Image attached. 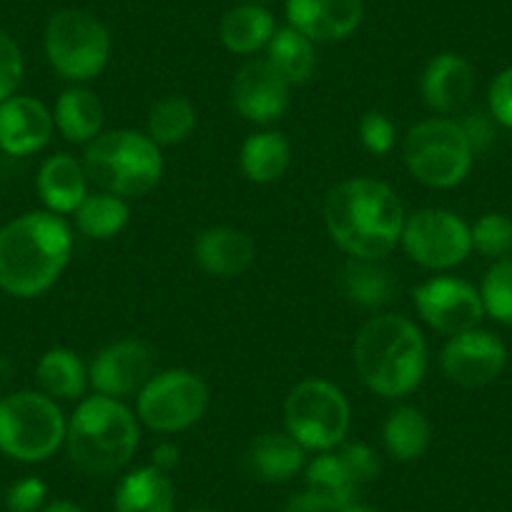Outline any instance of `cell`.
<instances>
[{"mask_svg": "<svg viewBox=\"0 0 512 512\" xmlns=\"http://www.w3.org/2000/svg\"><path fill=\"white\" fill-rule=\"evenodd\" d=\"M407 211L397 191L372 176L332 186L324 199V226L352 259H384L400 246Z\"/></svg>", "mask_w": 512, "mask_h": 512, "instance_id": "1", "label": "cell"}, {"mask_svg": "<svg viewBox=\"0 0 512 512\" xmlns=\"http://www.w3.org/2000/svg\"><path fill=\"white\" fill-rule=\"evenodd\" d=\"M73 229L66 216L28 211L0 226V289L16 299L41 297L66 272Z\"/></svg>", "mask_w": 512, "mask_h": 512, "instance_id": "2", "label": "cell"}, {"mask_svg": "<svg viewBox=\"0 0 512 512\" xmlns=\"http://www.w3.org/2000/svg\"><path fill=\"white\" fill-rule=\"evenodd\" d=\"M352 359L369 392L384 400H402L425 379L430 352L425 334L412 319L379 312L359 327Z\"/></svg>", "mask_w": 512, "mask_h": 512, "instance_id": "3", "label": "cell"}, {"mask_svg": "<svg viewBox=\"0 0 512 512\" xmlns=\"http://www.w3.org/2000/svg\"><path fill=\"white\" fill-rule=\"evenodd\" d=\"M139 440L141 422L136 412L113 397H83L68 420V457L88 475H113L123 470L134 460Z\"/></svg>", "mask_w": 512, "mask_h": 512, "instance_id": "4", "label": "cell"}, {"mask_svg": "<svg viewBox=\"0 0 512 512\" xmlns=\"http://www.w3.org/2000/svg\"><path fill=\"white\" fill-rule=\"evenodd\" d=\"M83 169L98 191L121 199H141L161 184L164 154L146 131L116 128L103 131L83 151Z\"/></svg>", "mask_w": 512, "mask_h": 512, "instance_id": "5", "label": "cell"}, {"mask_svg": "<svg viewBox=\"0 0 512 512\" xmlns=\"http://www.w3.org/2000/svg\"><path fill=\"white\" fill-rule=\"evenodd\" d=\"M68 420L41 390L0 397V452L18 462H43L66 445Z\"/></svg>", "mask_w": 512, "mask_h": 512, "instance_id": "6", "label": "cell"}, {"mask_svg": "<svg viewBox=\"0 0 512 512\" xmlns=\"http://www.w3.org/2000/svg\"><path fill=\"white\" fill-rule=\"evenodd\" d=\"M405 166L420 184L430 189H455L470 176L475 151L467 144L457 118H422L402 141Z\"/></svg>", "mask_w": 512, "mask_h": 512, "instance_id": "7", "label": "cell"}, {"mask_svg": "<svg viewBox=\"0 0 512 512\" xmlns=\"http://www.w3.org/2000/svg\"><path fill=\"white\" fill-rule=\"evenodd\" d=\"M352 407L337 384L309 377L294 384L284 402V430L307 452L337 450L349 435Z\"/></svg>", "mask_w": 512, "mask_h": 512, "instance_id": "8", "label": "cell"}, {"mask_svg": "<svg viewBox=\"0 0 512 512\" xmlns=\"http://www.w3.org/2000/svg\"><path fill=\"white\" fill-rule=\"evenodd\" d=\"M46 58L53 71L71 83H88L111 61V33L96 16L78 8L53 13L46 26Z\"/></svg>", "mask_w": 512, "mask_h": 512, "instance_id": "9", "label": "cell"}, {"mask_svg": "<svg viewBox=\"0 0 512 512\" xmlns=\"http://www.w3.org/2000/svg\"><path fill=\"white\" fill-rule=\"evenodd\" d=\"M209 400V384L201 374L191 369H164L136 395V417L159 435H176L206 415Z\"/></svg>", "mask_w": 512, "mask_h": 512, "instance_id": "10", "label": "cell"}, {"mask_svg": "<svg viewBox=\"0 0 512 512\" xmlns=\"http://www.w3.org/2000/svg\"><path fill=\"white\" fill-rule=\"evenodd\" d=\"M400 246L420 267L447 272L467 262V256L472 254L470 224L455 211L435 209V206L410 211Z\"/></svg>", "mask_w": 512, "mask_h": 512, "instance_id": "11", "label": "cell"}, {"mask_svg": "<svg viewBox=\"0 0 512 512\" xmlns=\"http://www.w3.org/2000/svg\"><path fill=\"white\" fill-rule=\"evenodd\" d=\"M412 304L422 322L445 337L477 329L487 317L480 289L450 274L427 279L412 289Z\"/></svg>", "mask_w": 512, "mask_h": 512, "instance_id": "12", "label": "cell"}, {"mask_svg": "<svg viewBox=\"0 0 512 512\" xmlns=\"http://www.w3.org/2000/svg\"><path fill=\"white\" fill-rule=\"evenodd\" d=\"M156 374V352L144 339H116L98 349L88 364V384L93 395L126 400L144 390Z\"/></svg>", "mask_w": 512, "mask_h": 512, "instance_id": "13", "label": "cell"}, {"mask_svg": "<svg viewBox=\"0 0 512 512\" xmlns=\"http://www.w3.org/2000/svg\"><path fill=\"white\" fill-rule=\"evenodd\" d=\"M507 367V347L495 332L477 327L447 337L440 352V369L460 387H485L495 382Z\"/></svg>", "mask_w": 512, "mask_h": 512, "instance_id": "14", "label": "cell"}, {"mask_svg": "<svg viewBox=\"0 0 512 512\" xmlns=\"http://www.w3.org/2000/svg\"><path fill=\"white\" fill-rule=\"evenodd\" d=\"M292 83L267 61L254 58L244 63L231 83V103L236 113L256 126H272L287 113Z\"/></svg>", "mask_w": 512, "mask_h": 512, "instance_id": "15", "label": "cell"}, {"mask_svg": "<svg viewBox=\"0 0 512 512\" xmlns=\"http://www.w3.org/2000/svg\"><path fill=\"white\" fill-rule=\"evenodd\" d=\"M56 131L53 111L33 96H11L0 103V151L31 156L46 149Z\"/></svg>", "mask_w": 512, "mask_h": 512, "instance_id": "16", "label": "cell"}, {"mask_svg": "<svg viewBox=\"0 0 512 512\" xmlns=\"http://www.w3.org/2000/svg\"><path fill=\"white\" fill-rule=\"evenodd\" d=\"M477 76L472 63L460 53H437L430 58L420 78L422 101L437 116H455L462 113L475 93Z\"/></svg>", "mask_w": 512, "mask_h": 512, "instance_id": "17", "label": "cell"}, {"mask_svg": "<svg viewBox=\"0 0 512 512\" xmlns=\"http://www.w3.org/2000/svg\"><path fill=\"white\" fill-rule=\"evenodd\" d=\"M364 18V0H287V21L314 43L344 41Z\"/></svg>", "mask_w": 512, "mask_h": 512, "instance_id": "18", "label": "cell"}, {"mask_svg": "<svg viewBox=\"0 0 512 512\" xmlns=\"http://www.w3.org/2000/svg\"><path fill=\"white\" fill-rule=\"evenodd\" d=\"M194 259L211 277L234 279L251 269L256 244L246 231L234 226H209L196 236Z\"/></svg>", "mask_w": 512, "mask_h": 512, "instance_id": "19", "label": "cell"}, {"mask_svg": "<svg viewBox=\"0 0 512 512\" xmlns=\"http://www.w3.org/2000/svg\"><path fill=\"white\" fill-rule=\"evenodd\" d=\"M88 184L91 181L83 169V161L71 154L48 156L36 176V189L43 206L61 216H73V211L88 196Z\"/></svg>", "mask_w": 512, "mask_h": 512, "instance_id": "20", "label": "cell"}, {"mask_svg": "<svg viewBox=\"0 0 512 512\" xmlns=\"http://www.w3.org/2000/svg\"><path fill=\"white\" fill-rule=\"evenodd\" d=\"M53 121L61 136L71 144H91L96 136L103 134L106 108L101 98L83 83H73L71 88L58 96L53 108Z\"/></svg>", "mask_w": 512, "mask_h": 512, "instance_id": "21", "label": "cell"}, {"mask_svg": "<svg viewBox=\"0 0 512 512\" xmlns=\"http://www.w3.org/2000/svg\"><path fill=\"white\" fill-rule=\"evenodd\" d=\"M113 512H176L174 482L156 467H136L121 477Z\"/></svg>", "mask_w": 512, "mask_h": 512, "instance_id": "22", "label": "cell"}, {"mask_svg": "<svg viewBox=\"0 0 512 512\" xmlns=\"http://www.w3.org/2000/svg\"><path fill=\"white\" fill-rule=\"evenodd\" d=\"M249 465L264 482H289L307 467V450L287 430L264 432L251 442Z\"/></svg>", "mask_w": 512, "mask_h": 512, "instance_id": "23", "label": "cell"}, {"mask_svg": "<svg viewBox=\"0 0 512 512\" xmlns=\"http://www.w3.org/2000/svg\"><path fill=\"white\" fill-rule=\"evenodd\" d=\"M344 297L362 309H382L395 299L397 282L384 259H352L339 274Z\"/></svg>", "mask_w": 512, "mask_h": 512, "instance_id": "24", "label": "cell"}, {"mask_svg": "<svg viewBox=\"0 0 512 512\" xmlns=\"http://www.w3.org/2000/svg\"><path fill=\"white\" fill-rule=\"evenodd\" d=\"M289 164H292V144L282 131L274 128L254 131L241 144L239 166L251 184H274L287 174Z\"/></svg>", "mask_w": 512, "mask_h": 512, "instance_id": "25", "label": "cell"}, {"mask_svg": "<svg viewBox=\"0 0 512 512\" xmlns=\"http://www.w3.org/2000/svg\"><path fill=\"white\" fill-rule=\"evenodd\" d=\"M36 379L43 395L56 402H81L86 397L88 364L73 349L53 347L38 359Z\"/></svg>", "mask_w": 512, "mask_h": 512, "instance_id": "26", "label": "cell"}, {"mask_svg": "<svg viewBox=\"0 0 512 512\" xmlns=\"http://www.w3.org/2000/svg\"><path fill=\"white\" fill-rule=\"evenodd\" d=\"M277 33V21L272 11L264 6H236L224 13L219 23V38L226 51L236 56H251L269 46L272 36Z\"/></svg>", "mask_w": 512, "mask_h": 512, "instance_id": "27", "label": "cell"}, {"mask_svg": "<svg viewBox=\"0 0 512 512\" xmlns=\"http://www.w3.org/2000/svg\"><path fill=\"white\" fill-rule=\"evenodd\" d=\"M384 450L397 462H415L432 442V425L415 405H397L382 427Z\"/></svg>", "mask_w": 512, "mask_h": 512, "instance_id": "28", "label": "cell"}, {"mask_svg": "<svg viewBox=\"0 0 512 512\" xmlns=\"http://www.w3.org/2000/svg\"><path fill=\"white\" fill-rule=\"evenodd\" d=\"M76 229L93 241H108L121 234L131 221V206L126 199L108 191H88L83 204L73 211Z\"/></svg>", "mask_w": 512, "mask_h": 512, "instance_id": "29", "label": "cell"}, {"mask_svg": "<svg viewBox=\"0 0 512 512\" xmlns=\"http://www.w3.org/2000/svg\"><path fill=\"white\" fill-rule=\"evenodd\" d=\"M267 61L287 78L292 86H302L317 71V48L297 28H277L267 46Z\"/></svg>", "mask_w": 512, "mask_h": 512, "instance_id": "30", "label": "cell"}, {"mask_svg": "<svg viewBox=\"0 0 512 512\" xmlns=\"http://www.w3.org/2000/svg\"><path fill=\"white\" fill-rule=\"evenodd\" d=\"M199 113L186 96H166L151 106L146 118V134L164 149V146H179L194 134Z\"/></svg>", "mask_w": 512, "mask_h": 512, "instance_id": "31", "label": "cell"}, {"mask_svg": "<svg viewBox=\"0 0 512 512\" xmlns=\"http://www.w3.org/2000/svg\"><path fill=\"white\" fill-rule=\"evenodd\" d=\"M304 480H307V487H314V490L332 497L342 510L347 505H352L354 497H357V485L349 477L347 467H344L337 450L317 452V457L312 462H307V467H304Z\"/></svg>", "mask_w": 512, "mask_h": 512, "instance_id": "32", "label": "cell"}, {"mask_svg": "<svg viewBox=\"0 0 512 512\" xmlns=\"http://www.w3.org/2000/svg\"><path fill=\"white\" fill-rule=\"evenodd\" d=\"M480 297L487 317L512 327V254L490 264L482 277Z\"/></svg>", "mask_w": 512, "mask_h": 512, "instance_id": "33", "label": "cell"}, {"mask_svg": "<svg viewBox=\"0 0 512 512\" xmlns=\"http://www.w3.org/2000/svg\"><path fill=\"white\" fill-rule=\"evenodd\" d=\"M472 251L490 262L512 254V219L502 211H487L475 224H470Z\"/></svg>", "mask_w": 512, "mask_h": 512, "instance_id": "34", "label": "cell"}, {"mask_svg": "<svg viewBox=\"0 0 512 512\" xmlns=\"http://www.w3.org/2000/svg\"><path fill=\"white\" fill-rule=\"evenodd\" d=\"M359 139L374 156H387L397 146V126L387 113L367 111L359 118Z\"/></svg>", "mask_w": 512, "mask_h": 512, "instance_id": "35", "label": "cell"}, {"mask_svg": "<svg viewBox=\"0 0 512 512\" xmlns=\"http://www.w3.org/2000/svg\"><path fill=\"white\" fill-rule=\"evenodd\" d=\"M26 73V58L16 38L0 31V103L16 96Z\"/></svg>", "mask_w": 512, "mask_h": 512, "instance_id": "36", "label": "cell"}, {"mask_svg": "<svg viewBox=\"0 0 512 512\" xmlns=\"http://www.w3.org/2000/svg\"><path fill=\"white\" fill-rule=\"evenodd\" d=\"M462 134H465L467 144L472 146V151L477 154H485L495 146L497 131H500V123L495 121L490 111H482V108H472V111H462L457 116Z\"/></svg>", "mask_w": 512, "mask_h": 512, "instance_id": "37", "label": "cell"}, {"mask_svg": "<svg viewBox=\"0 0 512 512\" xmlns=\"http://www.w3.org/2000/svg\"><path fill=\"white\" fill-rule=\"evenodd\" d=\"M337 455L342 457L344 467H347L349 477H352L357 487L377 480L379 472H382V462H379L377 452L369 445H364V442H342L337 447Z\"/></svg>", "mask_w": 512, "mask_h": 512, "instance_id": "38", "label": "cell"}, {"mask_svg": "<svg viewBox=\"0 0 512 512\" xmlns=\"http://www.w3.org/2000/svg\"><path fill=\"white\" fill-rule=\"evenodd\" d=\"M48 485L41 477H23L6 492L8 512H38L46 505Z\"/></svg>", "mask_w": 512, "mask_h": 512, "instance_id": "39", "label": "cell"}, {"mask_svg": "<svg viewBox=\"0 0 512 512\" xmlns=\"http://www.w3.org/2000/svg\"><path fill=\"white\" fill-rule=\"evenodd\" d=\"M487 111L495 116L500 128L512 131V66L502 68L492 78L490 88H487Z\"/></svg>", "mask_w": 512, "mask_h": 512, "instance_id": "40", "label": "cell"}, {"mask_svg": "<svg viewBox=\"0 0 512 512\" xmlns=\"http://www.w3.org/2000/svg\"><path fill=\"white\" fill-rule=\"evenodd\" d=\"M342 507L324 492L314 490V487H304V490L294 492L284 505V512H339Z\"/></svg>", "mask_w": 512, "mask_h": 512, "instance_id": "41", "label": "cell"}, {"mask_svg": "<svg viewBox=\"0 0 512 512\" xmlns=\"http://www.w3.org/2000/svg\"><path fill=\"white\" fill-rule=\"evenodd\" d=\"M181 462V450L176 442H159V445L151 450V467H156V470L166 472V475H171V472L179 467Z\"/></svg>", "mask_w": 512, "mask_h": 512, "instance_id": "42", "label": "cell"}, {"mask_svg": "<svg viewBox=\"0 0 512 512\" xmlns=\"http://www.w3.org/2000/svg\"><path fill=\"white\" fill-rule=\"evenodd\" d=\"M38 512H83V507L76 505V502H71V500H56V502H48V505H43Z\"/></svg>", "mask_w": 512, "mask_h": 512, "instance_id": "43", "label": "cell"}, {"mask_svg": "<svg viewBox=\"0 0 512 512\" xmlns=\"http://www.w3.org/2000/svg\"><path fill=\"white\" fill-rule=\"evenodd\" d=\"M11 377V362L6 357H0V390H3V384L8 382Z\"/></svg>", "mask_w": 512, "mask_h": 512, "instance_id": "44", "label": "cell"}, {"mask_svg": "<svg viewBox=\"0 0 512 512\" xmlns=\"http://www.w3.org/2000/svg\"><path fill=\"white\" fill-rule=\"evenodd\" d=\"M339 512H377V510H372V507H367V505H359V502L354 500L352 505H347L344 510H339Z\"/></svg>", "mask_w": 512, "mask_h": 512, "instance_id": "45", "label": "cell"}, {"mask_svg": "<svg viewBox=\"0 0 512 512\" xmlns=\"http://www.w3.org/2000/svg\"><path fill=\"white\" fill-rule=\"evenodd\" d=\"M244 3H249V6H264L269 0H244Z\"/></svg>", "mask_w": 512, "mask_h": 512, "instance_id": "46", "label": "cell"}, {"mask_svg": "<svg viewBox=\"0 0 512 512\" xmlns=\"http://www.w3.org/2000/svg\"><path fill=\"white\" fill-rule=\"evenodd\" d=\"M184 512H214V510H206V507H194V510H184Z\"/></svg>", "mask_w": 512, "mask_h": 512, "instance_id": "47", "label": "cell"}]
</instances>
